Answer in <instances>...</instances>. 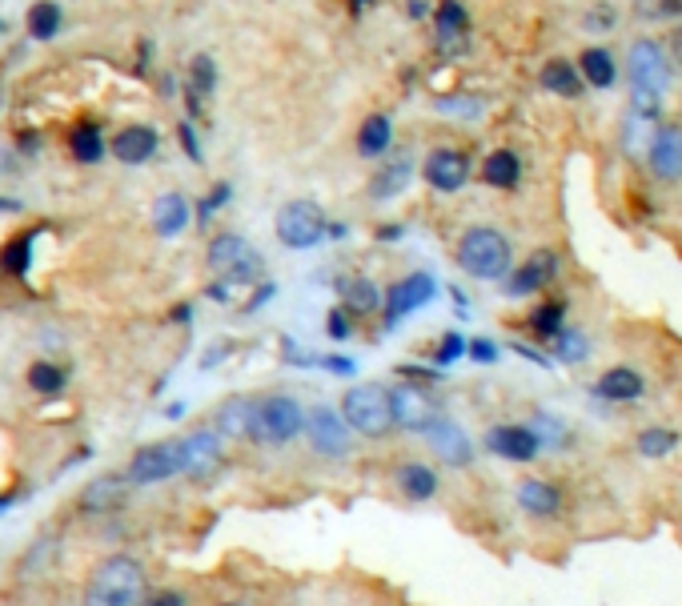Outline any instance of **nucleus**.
<instances>
[{"label":"nucleus","mask_w":682,"mask_h":606,"mask_svg":"<svg viewBox=\"0 0 682 606\" xmlns=\"http://www.w3.org/2000/svg\"><path fill=\"white\" fill-rule=\"evenodd\" d=\"M145 594H149V578L141 562L129 554H113L93 570L85 586V606H145Z\"/></svg>","instance_id":"nucleus-1"},{"label":"nucleus","mask_w":682,"mask_h":606,"mask_svg":"<svg viewBox=\"0 0 682 606\" xmlns=\"http://www.w3.org/2000/svg\"><path fill=\"white\" fill-rule=\"evenodd\" d=\"M341 418L350 422L358 438H386L394 422V390L382 382H358L341 398Z\"/></svg>","instance_id":"nucleus-2"},{"label":"nucleus","mask_w":682,"mask_h":606,"mask_svg":"<svg viewBox=\"0 0 682 606\" xmlns=\"http://www.w3.org/2000/svg\"><path fill=\"white\" fill-rule=\"evenodd\" d=\"M458 265L474 281H502L510 273V241L494 225H470L458 237Z\"/></svg>","instance_id":"nucleus-3"},{"label":"nucleus","mask_w":682,"mask_h":606,"mask_svg":"<svg viewBox=\"0 0 682 606\" xmlns=\"http://www.w3.org/2000/svg\"><path fill=\"white\" fill-rule=\"evenodd\" d=\"M626 73H630L634 109H646V117H654V105L670 85V57L654 41H634L626 57Z\"/></svg>","instance_id":"nucleus-4"},{"label":"nucleus","mask_w":682,"mask_h":606,"mask_svg":"<svg viewBox=\"0 0 682 606\" xmlns=\"http://www.w3.org/2000/svg\"><path fill=\"white\" fill-rule=\"evenodd\" d=\"M273 233H277V241H281L285 249H313V245L325 241L329 221H325V213H321L317 201L297 197V201H285V205L277 209Z\"/></svg>","instance_id":"nucleus-5"},{"label":"nucleus","mask_w":682,"mask_h":606,"mask_svg":"<svg viewBox=\"0 0 682 606\" xmlns=\"http://www.w3.org/2000/svg\"><path fill=\"white\" fill-rule=\"evenodd\" d=\"M305 434V410L297 398L289 394H273V398H261L257 402V430H253V442L261 446H289L293 438Z\"/></svg>","instance_id":"nucleus-6"},{"label":"nucleus","mask_w":682,"mask_h":606,"mask_svg":"<svg viewBox=\"0 0 682 606\" xmlns=\"http://www.w3.org/2000/svg\"><path fill=\"white\" fill-rule=\"evenodd\" d=\"M209 269H217L225 281H257L265 273V261H261V253L245 237L221 233L209 245Z\"/></svg>","instance_id":"nucleus-7"},{"label":"nucleus","mask_w":682,"mask_h":606,"mask_svg":"<svg viewBox=\"0 0 682 606\" xmlns=\"http://www.w3.org/2000/svg\"><path fill=\"white\" fill-rule=\"evenodd\" d=\"M305 438L321 458H346L354 446L350 422L341 418V410H329V406H313L305 414Z\"/></svg>","instance_id":"nucleus-8"},{"label":"nucleus","mask_w":682,"mask_h":606,"mask_svg":"<svg viewBox=\"0 0 682 606\" xmlns=\"http://www.w3.org/2000/svg\"><path fill=\"white\" fill-rule=\"evenodd\" d=\"M185 474V462H181V438L173 442H153V446H141L129 462V482L133 486H157V482H169Z\"/></svg>","instance_id":"nucleus-9"},{"label":"nucleus","mask_w":682,"mask_h":606,"mask_svg":"<svg viewBox=\"0 0 682 606\" xmlns=\"http://www.w3.org/2000/svg\"><path fill=\"white\" fill-rule=\"evenodd\" d=\"M486 450L498 454V458H506V462L526 466V462H534V458L542 454V438H538L534 426L502 422V426H490V430H486Z\"/></svg>","instance_id":"nucleus-10"},{"label":"nucleus","mask_w":682,"mask_h":606,"mask_svg":"<svg viewBox=\"0 0 682 606\" xmlns=\"http://www.w3.org/2000/svg\"><path fill=\"white\" fill-rule=\"evenodd\" d=\"M434 293H438L434 273H406L402 281H394V285L386 289V306H382V310H386V322L394 326V322H402L406 314L430 306Z\"/></svg>","instance_id":"nucleus-11"},{"label":"nucleus","mask_w":682,"mask_h":606,"mask_svg":"<svg viewBox=\"0 0 682 606\" xmlns=\"http://www.w3.org/2000/svg\"><path fill=\"white\" fill-rule=\"evenodd\" d=\"M422 438L434 450V458L446 462V466H454V470H466L474 462V438L458 422H450V418H438Z\"/></svg>","instance_id":"nucleus-12"},{"label":"nucleus","mask_w":682,"mask_h":606,"mask_svg":"<svg viewBox=\"0 0 682 606\" xmlns=\"http://www.w3.org/2000/svg\"><path fill=\"white\" fill-rule=\"evenodd\" d=\"M422 177L438 193H458L470 181V157L462 149H434L422 165Z\"/></svg>","instance_id":"nucleus-13"},{"label":"nucleus","mask_w":682,"mask_h":606,"mask_svg":"<svg viewBox=\"0 0 682 606\" xmlns=\"http://www.w3.org/2000/svg\"><path fill=\"white\" fill-rule=\"evenodd\" d=\"M554 277H558V257L550 249H538L506 277V297H530V293L546 289Z\"/></svg>","instance_id":"nucleus-14"},{"label":"nucleus","mask_w":682,"mask_h":606,"mask_svg":"<svg viewBox=\"0 0 682 606\" xmlns=\"http://www.w3.org/2000/svg\"><path fill=\"white\" fill-rule=\"evenodd\" d=\"M646 161L658 181H682V125H662L650 137Z\"/></svg>","instance_id":"nucleus-15"},{"label":"nucleus","mask_w":682,"mask_h":606,"mask_svg":"<svg viewBox=\"0 0 682 606\" xmlns=\"http://www.w3.org/2000/svg\"><path fill=\"white\" fill-rule=\"evenodd\" d=\"M438 406L430 402V394L422 386H398L394 390V422L414 430V434H426L434 422H438Z\"/></svg>","instance_id":"nucleus-16"},{"label":"nucleus","mask_w":682,"mask_h":606,"mask_svg":"<svg viewBox=\"0 0 682 606\" xmlns=\"http://www.w3.org/2000/svg\"><path fill=\"white\" fill-rule=\"evenodd\" d=\"M221 434L217 430H193L181 438V462H185V474L189 478H205L221 466Z\"/></svg>","instance_id":"nucleus-17"},{"label":"nucleus","mask_w":682,"mask_h":606,"mask_svg":"<svg viewBox=\"0 0 682 606\" xmlns=\"http://www.w3.org/2000/svg\"><path fill=\"white\" fill-rule=\"evenodd\" d=\"M213 430L229 442H241V438H253L257 430V402L253 398H229L221 402L217 418H213Z\"/></svg>","instance_id":"nucleus-18"},{"label":"nucleus","mask_w":682,"mask_h":606,"mask_svg":"<svg viewBox=\"0 0 682 606\" xmlns=\"http://www.w3.org/2000/svg\"><path fill=\"white\" fill-rule=\"evenodd\" d=\"M594 394H598L602 402L630 406V402H638V398L646 394V382H642V374H638V370H630V366H614V370H606V374L594 382Z\"/></svg>","instance_id":"nucleus-19"},{"label":"nucleus","mask_w":682,"mask_h":606,"mask_svg":"<svg viewBox=\"0 0 682 606\" xmlns=\"http://www.w3.org/2000/svg\"><path fill=\"white\" fill-rule=\"evenodd\" d=\"M394 482H398L402 498H410V502H430V498L438 494V486H442V482H438V470H434V466H426V462H418V458L398 462Z\"/></svg>","instance_id":"nucleus-20"},{"label":"nucleus","mask_w":682,"mask_h":606,"mask_svg":"<svg viewBox=\"0 0 682 606\" xmlns=\"http://www.w3.org/2000/svg\"><path fill=\"white\" fill-rule=\"evenodd\" d=\"M518 506L530 518H554L562 510V490L546 478H526V482H518Z\"/></svg>","instance_id":"nucleus-21"},{"label":"nucleus","mask_w":682,"mask_h":606,"mask_svg":"<svg viewBox=\"0 0 682 606\" xmlns=\"http://www.w3.org/2000/svg\"><path fill=\"white\" fill-rule=\"evenodd\" d=\"M109 149H113L117 161H125V165H145V161L157 153V133H153L149 125H125V129L113 137Z\"/></svg>","instance_id":"nucleus-22"},{"label":"nucleus","mask_w":682,"mask_h":606,"mask_svg":"<svg viewBox=\"0 0 682 606\" xmlns=\"http://www.w3.org/2000/svg\"><path fill=\"white\" fill-rule=\"evenodd\" d=\"M434 29H438L442 49L462 53L458 45L466 41V29H470V17H466V5H462V0H442V5L434 9Z\"/></svg>","instance_id":"nucleus-23"},{"label":"nucleus","mask_w":682,"mask_h":606,"mask_svg":"<svg viewBox=\"0 0 682 606\" xmlns=\"http://www.w3.org/2000/svg\"><path fill=\"white\" fill-rule=\"evenodd\" d=\"M125 494H129V474H125V478L105 474V478H97V482H89V486H85V494H81V510H89V514L117 510V506L125 502Z\"/></svg>","instance_id":"nucleus-24"},{"label":"nucleus","mask_w":682,"mask_h":606,"mask_svg":"<svg viewBox=\"0 0 682 606\" xmlns=\"http://www.w3.org/2000/svg\"><path fill=\"white\" fill-rule=\"evenodd\" d=\"M482 181L490 189H514L522 181V161L514 149H494L486 161H482Z\"/></svg>","instance_id":"nucleus-25"},{"label":"nucleus","mask_w":682,"mask_h":606,"mask_svg":"<svg viewBox=\"0 0 682 606\" xmlns=\"http://www.w3.org/2000/svg\"><path fill=\"white\" fill-rule=\"evenodd\" d=\"M185 225H189V201H185L181 193L157 197V205H153V229H157L161 237H177Z\"/></svg>","instance_id":"nucleus-26"},{"label":"nucleus","mask_w":682,"mask_h":606,"mask_svg":"<svg viewBox=\"0 0 682 606\" xmlns=\"http://www.w3.org/2000/svg\"><path fill=\"white\" fill-rule=\"evenodd\" d=\"M578 73H582V81H586V85H594V89H610V85L618 81V69H614V57H610L606 49H598V45H590V49H582V61H578Z\"/></svg>","instance_id":"nucleus-27"},{"label":"nucleus","mask_w":682,"mask_h":606,"mask_svg":"<svg viewBox=\"0 0 682 606\" xmlns=\"http://www.w3.org/2000/svg\"><path fill=\"white\" fill-rule=\"evenodd\" d=\"M390 141H394L390 117H386V113H370V117L362 121V129H358V153H362V157H382V153L390 149Z\"/></svg>","instance_id":"nucleus-28"},{"label":"nucleus","mask_w":682,"mask_h":606,"mask_svg":"<svg viewBox=\"0 0 682 606\" xmlns=\"http://www.w3.org/2000/svg\"><path fill=\"white\" fill-rule=\"evenodd\" d=\"M382 306H386V293H382L370 277H354V281L346 285V310H350V314L370 318V314H378Z\"/></svg>","instance_id":"nucleus-29"},{"label":"nucleus","mask_w":682,"mask_h":606,"mask_svg":"<svg viewBox=\"0 0 682 606\" xmlns=\"http://www.w3.org/2000/svg\"><path fill=\"white\" fill-rule=\"evenodd\" d=\"M542 89H550V93H558V97H578V93H582V73H578L570 61L554 57V61L542 65Z\"/></svg>","instance_id":"nucleus-30"},{"label":"nucleus","mask_w":682,"mask_h":606,"mask_svg":"<svg viewBox=\"0 0 682 606\" xmlns=\"http://www.w3.org/2000/svg\"><path fill=\"white\" fill-rule=\"evenodd\" d=\"M678 442H682L678 430H670V426H646V430H638L634 450H638L642 458H666V454L678 450Z\"/></svg>","instance_id":"nucleus-31"},{"label":"nucleus","mask_w":682,"mask_h":606,"mask_svg":"<svg viewBox=\"0 0 682 606\" xmlns=\"http://www.w3.org/2000/svg\"><path fill=\"white\" fill-rule=\"evenodd\" d=\"M562 322H566V301H546V306H538L530 314V330L538 342H550L562 334Z\"/></svg>","instance_id":"nucleus-32"},{"label":"nucleus","mask_w":682,"mask_h":606,"mask_svg":"<svg viewBox=\"0 0 682 606\" xmlns=\"http://www.w3.org/2000/svg\"><path fill=\"white\" fill-rule=\"evenodd\" d=\"M61 29V5H53V0H37V5L29 9V33L37 41H53Z\"/></svg>","instance_id":"nucleus-33"},{"label":"nucleus","mask_w":682,"mask_h":606,"mask_svg":"<svg viewBox=\"0 0 682 606\" xmlns=\"http://www.w3.org/2000/svg\"><path fill=\"white\" fill-rule=\"evenodd\" d=\"M69 145H73V157L85 161V165H97L105 157V141H101V129L97 125H77L73 137H69Z\"/></svg>","instance_id":"nucleus-34"},{"label":"nucleus","mask_w":682,"mask_h":606,"mask_svg":"<svg viewBox=\"0 0 682 606\" xmlns=\"http://www.w3.org/2000/svg\"><path fill=\"white\" fill-rule=\"evenodd\" d=\"M406 181H410V161H398L394 169H382V173H378V181L370 185V197L386 201V197L402 193V189H406Z\"/></svg>","instance_id":"nucleus-35"},{"label":"nucleus","mask_w":682,"mask_h":606,"mask_svg":"<svg viewBox=\"0 0 682 606\" xmlns=\"http://www.w3.org/2000/svg\"><path fill=\"white\" fill-rule=\"evenodd\" d=\"M546 346L554 350V358H558V362H582V358L590 354V346H586V338H582L578 330H562V334H558V338H550Z\"/></svg>","instance_id":"nucleus-36"},{"label":"nucleus","mask_w":682,"mask_h":606,"mask_svg":"<svg viewBox=\"0 0 682 606\" xmlns=\"http://www.w3.org/2000/svg\"><path fill=\"white\" fill-rule=\"evenodd\" d=\"M29 386H33L37 394H61V390H65V370L53 366V362H37V366L29 370Z\"/></svg>","instance_id":"nucleus-37"},{"label":"nucleus","mask_w":682,"mask_h":606,"mask_svg":"<svg viewBox=\"0 0 682 606\" xmlns=\"http://www.w3.org/2000/svg\"><path fill=\"white\" fill-rule=\"evenodd\" d=\"M634 17L638 21H674L682 17V0H634Z\"/></svg>","instance_id":"nucleus-38"},{"label":"nucleus","mask_w":682,"mask_h":606,"mask_svg":"<svg viewBox=\"0 0 682 606\" xmlns=\"http://www.w3.org/2000/svg\"><path fill=\"white\" fill-rule=\"evenodd\" d=\"M470 354V346H466V338L458 334V330H450V334H442V342H438V350H434V366L438 370H446V366H454L458 358H466Z\"/></svg>","instance_id":"nucleus-39"},{"label":"nucleus","mask_w":682,"mask_h":606,"mask_svg":"<svg viewBox=\"0 0 682 606\" xmlns=\"http://www.w3.org/2000/svg\"><path fill=\"white\" fill-rule=\"evenodd\" d=\"M29 261H33V233L29 237H17L9 249H5V257H0V265H5L9 273H29Z\"/></svg>","instance_id":"nucleus-40"},{"label":"nucleus","mask_w":682,"mask_h":606,"mask_svg":"<svg viewBox=\"0 0 682 606\" xmlns=\"http://www.w3.org/2000/svg\"><path fill=\"white\" fill-rule=\"evenodd\" d=\"M189 77H193V93H213V85H217V69H213V61H209L205 53L193 57Z\"/></svg>","instance_id":"nucleus-41"},{"label":"nucleus","mask_w":682,"mask_h":606,"mask_svg":"<svg viewBox=\"0 0 682 606\" xmlns=\"http://www.w3.org/2000/svg\"><path fill=\"white\" fill-rule=\"evenodd\" d=\"M225 201H229V185H217V189H213V193H209V197L197 205V217H201V221H209V217H213V213H217Z\"/></svg>","instance_id":"nucleus-42"},{"label":"nucleus","mask_w":682,"mask_h":606,"mask_svg":"<svg viewBox=\"0 0 682 606\" xmlns=\"http://www.w3.org/2000/svg\"><path fill=\"white\" fill-rule=\"evenodd\" d=\"M325 330H329V338H333V342H346V338H350V318L341 314V310H329Z\"/></svg>","instance_id":"nucleus-43"},{"label":"nucleus","mask_w":682,"mask_h":606,"mask_svg":"<svg viewBox=\"0 0 682 606\" xmlns=\"http://www.w3.org/2000/svg\"><path fill=\"white\" fill-rule=\"evenodd\" d=\"M321 366H325L329 374H337V378H346V374H354V362H350V358H341V354H333V358H325Z\"/></svg>","instance_id":"nucleus-44"},{"label":"nucleus","mask_w":682,"mask_h":606,"mask_svg":"<svg viewBox=\"0 0 682 606\" xmlns=\"http://www.w3.org/2000/svg\"><path fill=\"white\" fill-rule=\"evenodd\" d=\"M470 358L482 362V366H490V362L498 358V350H494V342H474V346H470Z\"/></svg>","instance_id":"nucleus-45"},{"label":"nucleus","mask_w":682,"mask_h":606,"mask_svg":"<svg viewBox=\"0 0 682 606\" xmlns=\"http://www.w3.org/2000/svg\"><path fill=\"white\" fill-rule=\"evenodd\" d=\"M177 137H181V145H185V153H189L193 161H201V145H197V137H193V129H189V125H181V129H177Z\"/></svg>","instance_id":"nucleus-46"},{"label":"nucleus","mask_w":682,"mask_h":606,"mask_svg":"<svg viewBox=\"0 0 682 606\" xmlns=\"http://www.w3.org/2000/svg\"><path fill=\"white\" fill-rule=\"evenodd\" d=\"M145 606H185V598H181L177 590H161V594H153Z\"/></svg>","instance_id":"nucleus-47"},{"label":"nucleus","mask_w":682,"mask_h":606,"mask_svg":"<svg viewBox=\"0 0 682 606\" xmlns=\"http://www.w3.org/2000/svg\"><path fill=\"white\" fill-rule=\"evenodd\" d=\"M670 65L682 69V29H674V37H670Z\"/></svg>","instance_id":"nucleus-48"},{"label":"nucleus","mask_w":682,"mask_h":606,"mask_svg":"<svg viewBox=\"0 0 682 606\" xmlns=\"http://www.w3.org/2000/svg\"><path fill=\"white\" fill-rule=\"evenodd\" d=\"M610 9H602V13H594V17H606ZM586 25H594V29H610V21H586Z\"/></svg>","instance_id":"nucleus-49"},{"label":"nucleus","mask_w":682,"mask_h":606,"mask_svg":"<svg viewBox=\"0 0 682 606\" xmlns=\"http://www.w3.org/2000/svg\"><path fill=\"white\" fill-rule=\"evenodd\" d=\"M13 209H21L17 201H0V213H13Z\"/></svg>","instance_id":"nucleus-50"},{"label":"nucleus","mask_w":682,"mask_h":606,"mask_svg":"<svg viewBox=\"0 0 682 606\" xmlns=\"http://www.w3.org/2000/svg\"><path fill=\"white\" fill-rule=\"evenodd\" d=\"M9 502H13V498H0V510H9Z\"/></svg>","instance_id":"nucleus-51"},{"label":"nucleus","mask_w":682,"mask_h":606,"mask_svg":"<svg viewBox=\"0 0 682 606\" xmlns=\"http://www.w3.org/2000/svg\"><path fill=\"white\" fill-rule=\"evenodd\" d=\"M221 606H241V602H221Z\"/></svg>","instance_id":"nucleus-52"}]
</instances>
